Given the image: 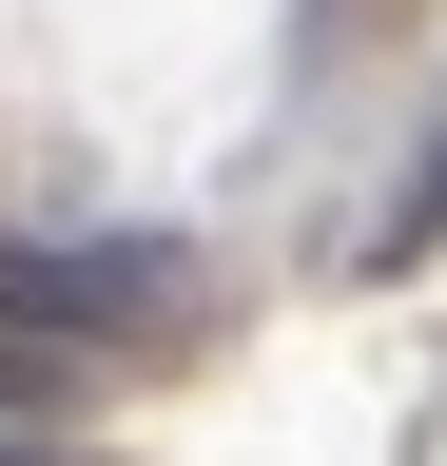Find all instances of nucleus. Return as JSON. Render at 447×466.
I'll list each match as a JSON object with an SVG mask.
<instances>
[{
    "label": "nucleus",
    "mask_w": 447,
    "mask_h": 466,
    "mask_svg": "<svg viewBox=\"0 0 447 466\" xmlns=\"http://www.w3.org/2000/svg\"><path fill=\"white\" fill-rule=\"evenodd\" d=\"M195 311H214V272L176 253V233H0V330H39V350H195Z\"/></svg>",
    "instance_id": "nucleus-1"
},
{
    "label": "nucleus",
    "mask_w": 447,
    "mask_h": 466,
    "mask_svg": "<svg viewBox=\"0 0 447 466\" xmlns=\"http://www.w3.org/2000/svg\"><path fill=\"white\" fill-rule=\"evenodd\" d=\"M78 389V350H39V330H0V408H59Z\"/></svg>",
    "instance_id": "nucleus-2"
},
{
    "label": "nucleus",
    "mask_w": 447,
    "mask_h": 466,
    "mask_svg": "<svg viewBox=\"0 0 447 466\" xmlns=\"http://www.w3.org/2000/svg\"><path fill=\"white\" fill-rule=\"evenodd\" d=\"M0 466H78V447H39V428H0Z\"/></svg>",
    "instance_id": "nucleus-4"
},
{
    "label": "nucleus",
    "mask_w": 447,
    "mask_h": 466,
    "mask_svg": "<svg viewBox=\"0 0 447 466\" xmlns=\"http://www.w3.org/2000/svg\"><path fill=\"white\" fill-rule=\"evenodd\" d=\"M428 233H447V137H428V175H409V214H389L370 253H428Z\"/></svg>",
    "instance_id": "nucleus-3"
}]
</instances>
